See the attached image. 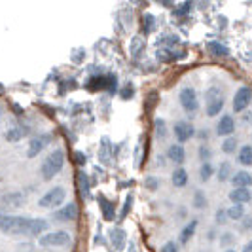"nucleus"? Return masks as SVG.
<instances>
[{"label":"nucleus","mask_w":252,"mask_h":252,"mask_svg":"<svg viewBox=\"0 0 252 252\" xmlns=\"http://www.w3.org/2000/svg\"><path fill=\"white\" fill-rule=\"evenodd\" d=\"M231 184H233V188H251L252 175L249 171H237V173L231 177Z\"/></svg>","instance_id":"15"},{"label":"nucleus","mask_w":252,"mask_h":252,"mask_svg":"<svg viewBox=\"0 0 252 252\" xmlns=\"http://www.w3.org/2000/svg\"><path fill=\"white\" fill-rule=\"evenodd\" d=\"M173 131H175V137H177L178 144L193 139V135H195V127L191 126L189 122H186V120H178L175 127H173Z\"/></svg>","instance_id":"8"},{"label":"nucleus","mask_w":252,"mask_h":252,"mask_svg":"<svg viewBox=\"0 0 252 252\" xmlns=\"http://www.w3.org/2000/svg\"><path fill=\"white\" fill-rule=\"evenodd\" d=\"M216 177H218V180L220 182H227V180H231V165L227 163V161H224V163L218 167V173H216Z\"/></svg>","instance_id":"23"},{"label":"nucleus","mask_w":252,"mask_h":252,"mask_svg":"<svg viewBox=\"0 0 252 252\" xmlns=\"http://www.w3.org/2000/svg\"><path fill=\"white\" fill-rule=\"evenodd\" d=\"M178 101H180V106L189 114L197 112V108H199L197 91H195L193 88H182L180 89V93H178Z\"/></svg>","instance_id":"6"},{"label":"nucleus","mask_w":252,"mask_h":252,"mask_svg":"<svg viewBox=\"0 0 252 252\" xmlns=\"http://www.w3.org/2000/svg\"><path fill=\"white\" fill-rule=\"evenodd\" d=\"M222 108H224V93L220 88L211 86L205 91V112L209 118H215L222 112Z\"/></svg>","instance_id":"3"},{"label":"nucleus","mask_w":252,"mask_h":252,"mask_svg":"<svg viewBox=\"0 0 252 252\" xmlns=\"http://www.w3.org/2000/svg\"><path fill=\"white\" fill-rule=\"evenodd\" d=\"M158 57H159L161 61H165V63H171V61L175 59V55H173L171 51H167V50H159V51H158Z\"/></svg>","instance_id":"40"},{"label":"nucleus","mask_w":252,"mask_h":252,"mask_svg":"<svg viewBox=\"0 0 252 252\" xmlns=\"http://www.w3.org/2000/svg\"><path fill=\"white\" fill-rule=\"evenodd\" d=\"M99 205H101V211H102V216H104V220H108V222H112L114 218H116V211H114V203L108 201L104 195H99Z\"/></svg>","instance_id":"19"},{"label":"nucleus","mask_w":252,"mask_h":252,"mask_svg":"<svg viewBox=\"0 0 252 252\" xmlns=\"http://www.w3.org/2000/svg\"><path fill=\"white\" fill-rule=\"evenodd\" d=\"M2 205L10 207V209H19V207H23V205H25V195H23V193H19V191H12V193L4 195Z\"/></svg>","instance_id":"17"},{"label":"nucleus","mask_w":252,"mask_h":252,"mask_svg":"<svg viewBox=\"0 0 252 252\" xmlns=\"http://www.w3.org/2000/svg\"><path fill=\"white\" fill-rule=\"evenodd\" d=\"M207 50H209V53H213L215 57H227L229 55V48L224 46V44H220V42H209Z\"/></svg>","instance_id":"22"},{"label":"nucleus","mask_w":252,"mask_h":252,"mask_svg":"<svg viewBox=\"0 0 252 252\" xmlns=\"http://www.w3.org/2000/svg\"><path fill=\"white\" fill-rule=\"evenodd\" d=\"M252 102V91L251 88L243 86L237 89V93L233 95V112H245Z\"/></svg>","instance_id":"7"},{"label":"nucleus","mask_w":252,"mask_h":252,"mask_svg":"<svg viewBox=\"0 0 252 252\" xmlns=\"http://www.w3.org/2000/svg\"><path fill=\"white\" fill-rule=\"evenodd\" d=\"M233 241H235L233 233H229V231H224V233L220 235V247H231V245H233Z\"/></svg>","instance_id":"35"},{"label":"nucleus","mask_w":252,"mask_h":252,"mask_svg":"<svg viewBox=\"0 0 252 252\" xmlns=\"http://www.w3.org/2000/svg\"><path fill=\"white\" fill-rule=\"evenodd\" d=\"M226 252H237V251H233V249H227Z\"/></svg>","instance_id":"48"},{"label":"nucleus","mask_w":252,"mask_h":252,"mask_svg":"<svg viewBox=\"0 0 252 252\" xmlns=\"http://www.w3.org/2000/svg\"><path fill=\"white\" fill-rule=\"evenodd\" d=\"M29 220H31L29 216L0 213V231L8 235H27Z\"/></svg>","instance_id":"1"},{"label":"nucleus","mask_w":252,"mask_h":252,"mask_svg":"<svg viewBox=\"0 0 252 252\" xmlns=\"http://www.w3.org/2000/svg\"><path fill=\"white\" fill-rule=\"evenodd\" d=\"M144 186H146V189H150V191H156V189L159 188V178L146 177V182H144Z\"/></svg>","instance_id":"36"},{"label":"nucleus","mask_w":252,"mask_h":252,"mask_svg":"<svg viewBox=\"0 0 252 252\" xmlns=\"http://www.w3.org/2000/svg\"><path fill=\"white\" fill-rule=\"evenodd\" d=\"M215 220H216V224H218V226H224L227 220H229L226 209H218V211H216V215H215Z\"/></svg>","instance_id":"33"},{"label":"nucleus","mask_w":252,"mask_h":252,"mask_svg":"<svg viewBox=\"0 0 252 252\" xmlns=\"http://www.w3.org/2000/svg\"><path fill=\"white\" fill-rule=\"evenodd\" d=\"M38 243L42 247H46V249H51V247H66L70 243V235L66 231H48V233H44L38 239Z\"/></svg>","instance_id":"5"},{"label":"nucleus","mask_w":252,"mask_h":252,"mask_svg":"<svg viewBox=\"0 0 252 252\" xmlns=\"http://www.w3.org/2000/svg\"><path fill=\"white\" fill-rule=\"evenodd\" d=\"M23 135H25V133H23L21 129L13 127V129H10V131L6 133V140H8V142H17V140L23 139Z\"/></svg>","instance_id":"31"},{"label":"nucleus","mask_w":252,"mask_h":252,"mask_svg":"<svg viewBox=\"0 0 252 252\" xmlns=\"http://www.w3.org/2000/svg\"><path fill=\"white\" fill-rule=\"evenodd\" d=\"M48 229V222L44 218H31L29 220V227H27V235L31 237H42V233Z\"/></svg>","instance_id":"13"},{"label":"nucleus","mask_w":252,"mask_h":252,"mask_svg":"<svg viewBox=\"0 0 252 252\" xmlns=\"http://www.w3.org/2000/svg\"><path fill=\"white\" fill-rule=\"evenodd\" d=\"M108 150H110V140H108V139H102V142H101V152H99V158H101L102 163H106V161L110 159V154H108Z\"/></svg>","instance_id":"30"},{"label":"nucleus","mask_w":252,"mask_h":252,"mask_svg":"<svg viewBox=\"0 0 252 252\" xmlns=\"http://www.w3.org/2000/svg\"><path fill=\"white\" fill-rule=\"evenodd\" d=\"M243 229H252V216H245V220H243Z\"/></svg>","instance_id":"43"},{"label":"nucleus","mask_w":252,"mask_h":252,"mask_svg":"<svg viewBox=\"0 0 252 252\" xmlns=\"http://www.w3.org/2000/svg\"><path fill=\"white\" fill-rule=\"evenodd\" d=\"M195 229H197V220H191L189 224L182 227V231H180V235H178V243L180 245H186L193 235H195Z\"/></svg>","instance_id":"18"},{"label":"nucleus","mask_w":252,"mask_h":252,"mask_svg":"<svg viewBox=\"0 0 252 252\" xmlns=\"http://www.w3.org/2000/svg\"><path fill=\"white\" fill-rule=\"evenodd\" d=\"M64 197H66V191H64L63 186H53V188L48 189V191L40 197L38 205L44 207V209H55V207H59V205L64 201Z\"/></svg>","instance_id":"4"},{"label":"nucleus","mask_w":252,"mask_h":252,"mask_svg":"<svg viewBox=\"0 0 252 252\" xmlns=\"http://www.w3.org/2000/svg\"><path fill=\"white\" fill-rule=\"evenodd\" d=\"M51 135H40V137H34V139L29 142V150H27V158H36L40 152L44 150L48 144L51 142Z\"/></svg>","instance_id":"9"},{"label":"nucleus","mask_w":252,"mask_h":252,"mask_svg":"<svg viewBox=\"0 0 252 252\" xmlns=\"http://www.w3.org/2000/svg\"><path fill=\"white\" fill-rule=\"evenodd\" d=\"M76 159H78V163H84V161H86V156L78 152V154H76Z\"/></svg>","instance_id":"46"},{"label":"nucleus","mask_w":252,"mask_h":252,"mask_svg":"<svg viewBox=\"0 0 252 252\" xmlns=\"http://www.w3.org/2000/svg\"><path fill=\"white\" fill-rule=\"evenodd\" d=\"M193 207L195 209H205L207 207V197H205V193L203 191H195V195H193Z\"/></svg>","instance_id":"32"},{"label":"nucleus","mask_w":252,"mask_h":252,"mask_svg":"<svg viewBox=\"0 0 252 252\" xmlns=\"http://www.w3.org/2000/svg\"><path fill=\"white\" fill-rule=\"evenodd\" d=\"M211 156H213V152H211V148H209V146H201V148H199V158H201L203 163H209Z\"/></svg>","instance_id":"37"},{"label":"nucleus","mask_w":252,"mask_h":252,"mask_svg":"<svg viewBox=\"0 0 252 252\" xmlns=\"http://www.w3.org/2000/svg\"><path fill=\"white\" fill-rule=\"evenodd\" d=\"M237 144H239L237 137H227V139L222 140V152L224 154H233V152H237Z\"/></svg>","instance_id":"25"},{"label":"nucleus","mask_w":252,"mask_h":252,"mask_svg":"<svg viewBox=\"0 0 252 252\" xmlns=\"http://www.w3.org/2000/svg\"><path fill=\"white\" fill-rule=\"evenodd\" d=\"M243 122H245V124H252V112L245 114V116H243Z\"/></svg>","instance_id":"44"},{"label":"nucleus","mask_w":252,"mask_h":252,"mask_svg":"<svg viewBox=\"0 0 252 252\" xmlns=\"http://www.w3.org/2000/svg\"><path fill=\"white\" fill-rule=\"evenodd\" d=\"M131 205H133V195H127V201L124 203V209H122V215H120L122 218L129 215V211H131Z\"/></svg>","instance_id":"41"},{"label":"nucleus","mask_w":252,"mask_h":252,"mask_svg":"<svg viewBox=\"0 0 252 252\" xmlns=\"http://www.w3.org/2000/svg\"><path fill=\"white\" fill-rule=\"evenodd\" d=\"M189 8H191V4H189V2H186V4H182V6H180V8H178L175 13H178V15H184V13L188 12Z\"/></svg>","instance_id":"42"},{"label":"nucleus","mask_w":252,"mask_h":252,"mask_svg":"<svg viewBox=\"0 0 252 252\" xmlns=\"http://www.w3.org/2000/svg\"><path fill=\"white\" fill-rule=\"evenodd\" d=\"M229 199L233 205H243L245 207V203H249L252 199V193L249 188H233L229 193Z\"/></svg>","instance_id":"14"},{"label":"nucleus","mask_w":252,"mask_h":252,"mask_svg":"<svg viewBox=\"0 0 252 252\" xmlns=\"http://www.w3.org/2000/svg\"><path fill=\"white\" fill-rule=\"evenodd\" d=\"M233 131H235V120L226 114V116H222L220 120H218V124H216V133L220 135V137H231L233 135Z\"/></svg>","instance_id":"10"},{"label":"nucleus","mask_w":252,"mask_h":252,"mask_svg":"<svg viewBox=\"0 0 252 252\" xmlns=\"http://www.w3.org/2000/svg\"><path fill=\"white\" fill-rule=\"evenodd\" d=\"M229 220H245V207L243 205H231L227 209Z\"/></svg>","instance_id":"24"},{"label":"nucleus","mask_w":252,"mask_h":252,"mask_svg":"<svg viewBox=\"0 0 252 252\" xmlns=\"http://www.w3.org/2000/svg\"><path fill=\"white\" fill-rule=\"evenodd\" d=\"M243 252H252V239L249 243H245V247H243Z\"/></svg>","instance_id":"45"},{"label":"nucleus","mask_w":252,"mask_h":252,"mask_svg":"<svg viewBox=\"0 0 252 252\" xmlns=\"http://www.w3.org/2000/svg\"><path fill=\"white\" fill-rule=\"evenodd\" d=\"M171 180H173V186L184 188L186 182H188V173H186V169H184V167H177V169L173 171V175H171Z\"/></svg>","instance_id":"20"},{"label":"nucleus","mask_w":252,"mask_h":252,"mask_svg":"<svg viewBox=\"0 0 252 252\" xmlns=\"http://www.w3.org/2000/svg\"><path fill=\"white\" fill-rule=\"evenodd\" d=\"M237 161L245 167H252V146L251 144H245L241 146V150L237 152Z\"/></svg>","instance_id":"21"},{"label":"nucleus","mask_w":252,"mask_h":252,"mask_svg":"<svg viewBox=\"0 0 252 252\" xmlns=\"http://www.w3.org/2000/svg\"><path fill=\"white\" fill-rule=\"evenodd\" d=\"M142 23H144V32H146V34L152 32V31H154V25H156L154 15H152V13H146V15H144V19H142Z\"/></svg>","instance_id":"34"},{"label":"nucleus","mask_w":252,"mask_h":252,"mask_svg":"<svg viewBox=\"0 0 252 252\" xmlns=\"http://www.w3.org/2000/svg\"><path fill=\"white\" fill-rule=\"evenodd\" d=\"M161 252H178V243L177 241H167L161 247Z\"/></svg>","instance_id":"39"},{"label":"nucleus","mask_w":252,"mask_h":252,"mask_svg":"<svg viewBox=\"0 0 252 252\" xmlns=\"http://www.w3.org/2000/svg\"><path fill=\"white\" fill-rule=\"evenodd\" d=\"M213 175H215V167L211 165V161L209 163H203L201 169H199V178H201L203 182H207Z\"/></svg>","instance_id":"27"},{"label":"nucleus","mask_w":252,"mask_h":252,"mask_svg":"<svg viewBox=\"0 0 252 252\" xmlns=\"http://www.w3.org/2000/svg\"><path fill=\"white\" fill-rule=\"evenodd\" d=\"M76 216H78V207H76V203H66L64 207L57 209V211L53 213V218L59 220V222H70V220H74Z\"/></svg>","instance_id":"11"},{"label":"nucleus","mask_w":252,"mask_h":252,"mask_svg":"<svg viewBox=\"0 0 252 252\" xmlns=\"http://www.w3.org/2000/svg\"><path fill=\"white\" fill-rule=\"evenodd\" d=\"M64 167V152L61 148H55L53 152H50L44 159V163L40 167V173H42V178L44 180H51L55 178Z\"/></svg>","instance_id":"2"},{"label":"nucleus","mask_w":252,"mask_h":252,"mask_svg":"<svg viewBox=\"0 0 252 252\" xmlns=\"http://www.w3.org/2000/svg\"><path fill=\"white\" fill-rule=\"evenodd\" d=\"M144 50V40L140 36H135L133 40H131V48H129V51H131V55H139L140 51Z\"/></svg>","instance_id":"28"},{"label":"nucleus","mask_w":252,"mask_h":252,"mask_svg":"<svg viewBox=\"0 0 252 252\" xmlns=\"http://www.w3.org/2000/svg\"><path fill=\"white\" fill-rule=\"evenodd\" d=\"M127 252H137V247H135V243H129V247H127Z\"/></svg>","instance_id":"47"},{"label":"nucleus","mask_w":252,"mask_h":252,"mask_svg":"<svg viewBox=\"0 0 252 252\" xmlns=\"http://www.w3.org/2000/svg\"><path fill=\"white\" fill-rule=\"evenodd\" d=\"M78 182H80V191H82V195H84L86 199H89V178L84 171L78 173Z\"/></svg>","instance_id":"26"},{"label":"nucleus","mask_w":252,"mask_h":252,"mask_svg":"<svg viewBox=\"0 0 252 252\" xmlns=\"http://www.w3.org/2000/svg\"><path fill=\"white\" fill-rule=\"evenodd\" d=\"M133 95H135V88H133V86H131V84H129V86H126V88L122 89V93H120V97H122V99H133Z\"/></svg>","instance_id":"38"},{"label":"nucleus","mask_w":252,"mask_h":252,"mask_svg":"<svg viewBox=\"0 0 252 252\" xmlns=\"http://www.w3.org/2000/svg\"><path fill=\"white\" fill-rule=\"evenodd\" d=\"M167 158L177 165H182L184 159H186V152L182 148V144H171L169 150H167Z\"/></svg>","instance_id":"16"},{"label":"nucleus","mask_w":252,"mask_h":252,"mask_svg":"<svg viewBox=\"0 0 252 252\" xmlns=\"http://www.w3.org/2000/svg\"><path fill=\"white\" fill-rule=\"evenodd\" d=\"M156 135H158V139L161 140L167 137V124H165L163 118H158L156 120Z\"/></svg>","instance_id":"29"},{"label":"nucleus","mask_w":252,"mask_h":252,"mask_svg":"<svg viewBox=\"0 0 252 252\" xmlns=\"http://www.w3.org/2000/svg\"><path fill=\"white\" fill-rule=\"evenodd\" d=\"M110 243H112L114 251H122L127 245V233L124 227H112L110 229Z\"/></svg>","instance_id":"12"}]
</instances>
